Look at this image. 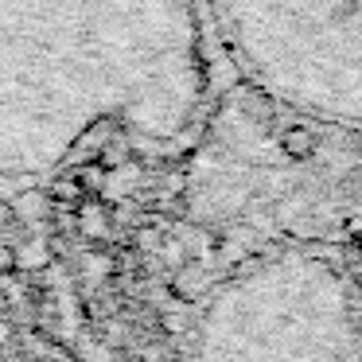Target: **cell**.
I'll return each mask as SVG.
<instances>
[{"label":"cell","instance_id":"6da1fadb","mask_svg":"<svg viewBox=\"0 0 362 362\" xmlns=\"http://www.w3.org/2000/svg\"><path fill=\"white\" fill-rule=\"evenodd\" d=\"M203 102L199 0H0V187L51 180L102 129L175 148Z\"/></svg>","mask_w":362,"mask_h":362},{"label":"cell","instance_id":"7a4b0ae2","mask_svg":"<svg viewBox=\"0 0 362 362\" xmlns=\"http://www.w3.org/2000/svg\"><path fill=\"white\" fill-rule=\"evenodd\" d=\"M362 323V304L315 253L281 257L230 281L195 323V354H327L315 335Z\"/></svg>","mask_w":362,"mask_h":362}]
</instances>
